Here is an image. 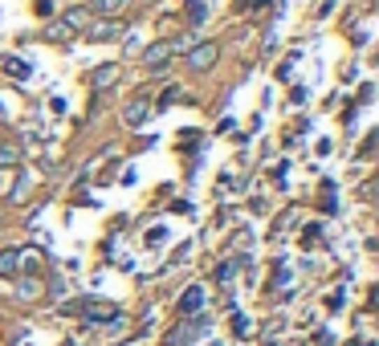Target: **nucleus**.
Wrapping results in <instances>:
<instances>
[{
    "label": "nucleus",
    "instance_id": "nucleus-1",
    "mask_svg": "<svg viewBox=\"0 0 379 346\" xmlns=\"http://www.w3.org/2000/svg\"><path fill=\"white\" fill-rule=\"evenodd\" d=\"M82 318H86V322H94V326H106V322H119L122 314H119V305H115V301L90 298L86 305H82Z\"/></svg>",
    "mask_w": 379,
    "mask_h": 346
},
{
    "label": "nucleus",
    "instance_id": "nucleus-2",
    "mask_svg": "<svg viewBox=\"0 0 379 346\" xmlns=\"http://www.w3.org/2000/svg\"><path fill=\"white\" fill-rule=\"evenodd\" d=\"M220 62V45L216 41H200V45L188 49V69L192 73H204V69H213Z\"/></svg>",
    "mask_w": 379,
    "mask_h": 346
},
{
    "label": "nucleus",
    "instance_id": "nucleus-3",
    "mask_svg": "<svg viewBox=\"0 0 379 346\" xmlns=\"http://www.w3.org/2000/svg\"><path fill=\"white\" fill-rule=\"evenodd\" d=\"M86 37H90V41H102V45H106V41H119L122 24L115 21V17H98V21L86 24Z\"/></svg>",
    "mask_w": 379,
    "mask_h": 346
},
{
    "label": "nucleus",
    "instance_id": "nucleus-4",
    "mask_svg": "<svg viewBox=\"0 0 379 346\" xmlns=\"http://www.w3.org/2000/svg\"><path fill=\"white\" fill-rule=\"evenodd\" d=\"M171 57H176V53H171V45H167V41H155V45L143 49V66L151 69V73H164V69L171 66Z\"/></svg>",
    "mask_w": 379,
    "mask_h": 346
},
{
    "label": "nucleus",
    "instance_id": "nucleus-5",
    "mask_svg": "<svg viewBox=\"0 0 379 346\" xmlns=\"http://www.w3.org/2000/svg\"><path fill=\"white\" fill-rule=\"evenodd\" d=\"M151 118V106H147V98H131L127 106H122V122L127 127H143Z\"/></svg>",
    "mask_w": 379,
    "mask_h": 346
},
{
    "label": "nucleus",
    "instance_id": "nucleus-6",
    "mask_svg": "<svg viewBox=\"0 0 379 346\" xmlns=\"http://www.w3.org/2000/svg\"><path fill=\"white\" fill-rule=\"evenodd\" d=\"M0 73L13 78V82H29V78H33V66H29L24 57H0Z\"/></svg>",
    "mask_w": 379,
    "mask_h": 346
},
{
    "label": "nucleus",
    "instance_id": "nucleus-7",
    "mask_svg": "<svg viewBox=\"0 0 379 346\" xmlns=\"http://www.w3.org/2000/svg\"><path fill=\"white\" fill-rule=\"evenodd\" d=\"M41 277H33V273H17V298L21 301H37L41 298Z\"/></svg>",
    "mask_w": 379,
    "mask_h": 346
},
{
    "label": "nucleus",
    "instance_id": "nucleus-8",
    "mask_svg": "<svg viewBox=\"0 0 379 346\" xmlns=\"http://www.w3.org/2000/svg\"><path fill=\"white\" fill-rule=\"evenodd\" d=\"M119 73L122 69L115 66V62H106V66H98L94 73H90V86H94V90H110V86L119 82Z\"/></svg>",
    "mask_w": 379,
    "mask_h": 346
},
{
    "label": "nucleus",
    "instance_id": "nucleus-9",
    "mask_svg": "<svg viewBox=\"0 0 379 346\" xmlns=\"http://www.w3.org/2000/svg\"><path fill=\"white\" fill-rule=\"evenodd\" d=\"M73 37H78V33H73L70 24L62 21V17H53V21H49V29H45V41H53V45H70Z\"/></svg>",
    "mask_w": 379,
    "mask_h": 346
},
{
    "label": "nucleus",
    "instance_id": "nucleus-10",
    "mask_svg": "<svg viewBox=\"0 0 379 346\" xmlns=\"http://www.w3.org/2000/svg\"><path fill=\"white\" fill-rule=\"evenodd\" d=\"M200 310H204V285H192L188 294H184V298H180V314H200Z\"/></svg>",
    "mask_w": 379,
    "mask_h": 346
},
{
    "label": "nucleus",
    "instance_id": "nucleus-11",
    "mask_svg": "<svg viewBox=\"0 0 379 346\" xmlns=\"http://www.w3.org/2000/svg\"><path fill=\"white\" fill-rule=\"evenodd\" d=\"M21 273V249H4L0 253V277H17Z\"/></svg>",
    "mask_w": 379,
    "mask_h": 346
},
{
    "label": "nucleus",
    "instance_id": "nucleus-12",
    "mask_svg": "<svg viewBox=\"0 0 379 346\" xmlns=\"http://www.w3.org/2000/svg\"><path fill=\"white\" fill-rule=\"evenodd\" d=\"M127 0H90V17H119Z\"/></svg>",
    "mask_w": 379,
    "mask_h": 346
},
{
    "label": "nucleus",
    "instance_id": "nucleus-13",
    "mask_svg": "<svg viewBox=\"0 0 379 346\" xmlns=\"http://www.w3.org/2000/svg\"><path fill=\"white\" fill-rule=\"evenodd\" d=\"M62 21L70 24L73 33H82V29H86V24L94 21V17H90V8H70V13H66V17H62Z\"/></svg>",
    "mask_w": 379,
    "mask_h": 346
},
{
    "label": "nucleus",
    "instance_id": "nucleus-14",
    "mask_svg": "<svg viewBox=\"0 0 379 346\" xmlns=\"http://www.w3.org/2000/svg\"><path fill=\"white\" fill-rule=\"evenodd\" d=\"M17 163H21V147L0 143V167H17Z\"/></svg>",
    "mask_w": 379,
    "mask_h": 346
},
{
    "label": "nucleus",
    "instance_id": "nucleus-15",
    "mask_svg": "<svg viewBox=\"0 0 379 346\" xmlns=\"http://www.w3.org/2000/svg\"><path fill=\"white\" fill-rule=\"evenodd\" d=\"M216 281H220V285H224V281H233V265H229V261H224V265H216Z\"/></svg>",
    "mask_w": 379,
    "mask_h": 346
},
{
    "label": "nucleus",
    "instance_id": "nucleus-16",
    "mask_svg": "<svg viewBox=\"0 0 379 346\" xmlns=\"http://www.w3.org/2000/svg\"><path fill=\"white\" fill-rule=\"evenodd\" d=\"M334 4H338V0H322V8H318V17H331V13H334Z\"/></svg>",
    "mask_w": 379,
    "mask_h": 346
}]
</instances>
